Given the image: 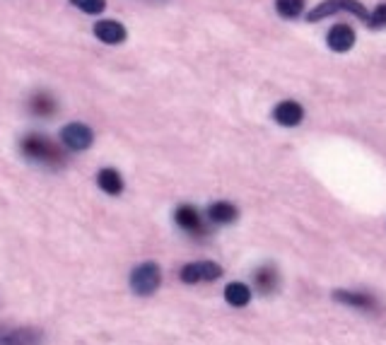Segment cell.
<instances>
[{"mask_svg": "<svg viewBox=\"0 0 386 345\" xmlns=\"http://www.w3.org/2000/svg\"><path fill=\"white\" fill-rule=\"evenodd\" d=\"M22 152L29 162H37V165L44 167H60L63 165V152H60L58 145L53 140L44 138V135H27L22 140Z\"/></svg>", "mask_w": 386, "mask_h": 345, "instance_id": "6da1fadb", "label": "cell"}, {"mask_svg": "<svg viewBox=\"0 0 386 345\" xmlns=\"http://www.w3.org/2000/svg\"><path fill=\"white\" fill-rule=\"evenodd\" d=\"M336 12H350L360 19H369V12L364 10V5L360 3V0H324V3H319L314 10H309L307 22H319V19L328 17V15H336Z\"/></svg>", "mask_w": 386, "mask_h": 345, "instance_id": "7a4b0ae2", "label": "cell"}, {"mask_svg": "<svg viewBox=\"0 0 386 345\" xmlns=\"http://www.w3.org/2000/svg\"><path fill=\"white\" fill-rule=\"evenodd\" d=\"M160 283H162L160 266L152 263V261L140 263V266L131 273V287H133L135 295H143V297L152 295V292L160 287Z\"/></svg>", "mask_w": 386, "mask_h": 345, "instance_id": "3957f363", "label": "cell"}, {"mask_svg": "<svg viewBox=\"0 0 386 345\" xmlns=\"http://www.w3.org/2000/svg\"><path fill=\"white\" fill-rule=\"evenodd\" d=\"M220 276H222V268L212 261H196V263H189V266L181 268V280L189 283V285L217 280Z\"/></svg>", "mask_w": 386, "mask_h": 345, "instance_id": "277c9868", "label": "cell"}, {"mask_svg": "<svg viewBox=\"0 0 386 345\" xmlns=\"http://www.w3.org/2000/svg\"><path fill=\"white\" fill-rule=\"evenodd\" d=\"M44 333L39 328L0 326V345H42Z\"/></svg>", "mask_w": 386, "mask_h": 345, "instance_id": "5b68a950", "label": "cell"}, {"mask_svg": "<svg viewBox=\"0 0 386 345\" xmlns=\"http://www.w3.org/2000/svg\"><path fill=\"white\" fill-rule=\"evenodd\" d=\"M60 140H63L70 150L80 152V150H87L90 145L94 143V133L85 124H68L60 131Z\"/></svg>", "mask_w": 386, "mask_h": 345, "instance_id": "8992f818", "label": "cell"}, {"mask_svg": "<svg viewBox=\"0 0 386 345\" xmlns=\"http://www.w3.org/2000/svg\"><path fill=\"white\" fill-rule=\"evenodd\" d=\"M273 119H276L280 126H287V128H292V126H299V124H302L304 109L297 104V101H292V99L280 101V104L276 106V111H273Z\"/></svg>", "mask_w": 386, "mask_h": 345, "instance_id": "52a82bcc", "label": "cell"}, {"mask_svg": "<svg viewBox=\"0 0 386 345\" xmlns=\"http://www.w3.org/2000/svg\"><path fill=\"white\" fill-rule=\"evenodd\" d=\"M333 299L340 304H348V307H353V309H360V312H374V309H377V299L369 297L367 292L336 290L333 292Z\"/></svg>", "mask_w": 386, "mask_h": 345, "instance_id": "ba28073f", "label": "cell"}, {"mask_svg": "<svg viewBox=\"0 0 386 345\" xmlns=\"http://www.w3.org/2000/svg\"><path fill=\"white\" fill-rule=\"evenodd\" d=\"M326 42H328V49H331V51L345 53V51H350L355 47L353 27H348V24H336V27H331V32H328Z\"/></svg>", "mask_w": 386, "mask_h": 345, "instance_id": "9c48e42d", "label": "cell"}, {"mask_svg": "<svg viewBox=\"0 0 386 345\" xmlns=\"http://www.w3.org/2000/svg\"><path fill=\"white\" fill-rule=\"evenodd\" d=\"M94 34L104 44H121L126 39V27L116 19H101L94 24Z\"/></svg>", "mask_w": 386, "mask_h": 345, "instance_id": "30bf717a", "label": "cell"}, {"mask_svg": "<svg viewBox=\"0 0 386 345\" xmlns=\"http://www.w3.org/2000/svg\"><path fill=\"white\" fill-rule=\"evenodd\" d=\"M237 215H240L237 208L227 201H217L208 208V217H210L212 222H217V225H230V222L237 220Z\"/></svg>", "mask_w": 386, "mask_h": 345, "instance_id": "8fae6325", "label": "cell"}, {"mask_svg": "<svg viewBox=\"0 0 386 345\" xmlns=\"http://www.w3.org/2000/svg\"><path fill=\"white\" fill-rule=\"evenodd\" d=\"M96 184H99V189L109 196H119L121 191H124V179H121V174L116 169H101L99 174H96Z\"/></svg>", "mask_w": 386, "mask_h": 345, "instance_id": "7c38bea8", "label": "cell"}, {"mask_svg": "<svg viewBox=\"0 0 386 345\" xmlns=\"http://www.w3.org/2000/svg\"><path fill=\"white\" fill-rule=\"evenodd\" d=\"M174 220H176V225L186 232H201L203 230L201 215H198V210L196 208H191V205H181L179 210L174 212Z\"/></svg>", "mask_w": 386, "mask_h": 345, "instance_id": "4fadbf2b", "label": "cell"}, {"mask_svg": "<svg viewBox=\"0 0 386 345\" xmlns=\"http://www.w3.org/2000/svg\"><path fill=\"white\" fill-rule=\"evenodd\" d=\"M225 299L232 307H246L249 299H251V290H249L244 283H230V285L225 287Z\"/></svg>", "mask_w": 386, "mask_h": 345, "instance_id": "5bb4252c", "label": "cell"}, {"mask_svg": "<svg viewBox=\"0 0 386 345\" xmlns=\"http://www.w3.org/2000/svg\"><path fill=\"white\" fill-rule=\"evenodd\" d=\"M256 287L261 292H273L278 287V273L273 271V268H261V271H256Z\"/></svg>", "mask_w": 386, "mask_h": 345, "instance_id": "9a60e30c", "label": "cell"}, {"mask_svg": "<svg viewBox=\"0 0 386 345\" xmlns=\"http://www.w3.org/2000/svg\"><path fill=\"white\" fill-rule=\"evenodd\" d=\"M276 10L287 19H294L302 15L304 10V0H276Z\"/></svg>", "mask_w": 386, "mask_h": 345, "instance_id": "2e32d148", "label": "cell"}, {"mask_svg": "<svg viewBox=\"0 0 386 345\" xmlns=\"http://www.w3.org/2000/svg\"><path fill=\"white\" fill-rule=\"evenodd\" d=\"M29 106H32V111L37 116H53L56 114V101L51 99L49 94H37Z\"/></svg>", "mask_w": 386, "mask_h": 345, "instance_id": "e0dca14e", "label": "cell"}, {"mask_svg": "<svg viewBox=\"0 0 386 345\" xmlns=\"http://www.w3.org/2000/svg\"><path fill=\"white\" fill-rule=\"evenodd\" d=\"M70 3L87 15H99L106 8V0H70Z\"/></svg>", "mask_w": 386, "mask_h": 345, "instance_id": "ac0fdd59", "label": "cell"}, {"mask_svg": "<svg viewBox=\"0 0 386 345\" xmlns=\"http://www.w3.org/2000/svg\"><path fill=\"white\" fill-rule=\"evenodd\" d=\"M367 22H369V27H386V3L377 5V10L369 15Z\"/></svg>", "mask_w": 386, "mask_h": 345, "instance_id": "d6986e66", "label": "cell"}]
</instances>
